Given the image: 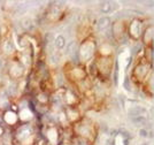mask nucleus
<instances>
[{"label": "nucleus", "instance_id": "f257e3e1", "mask_svg": "<svg viewBox=\"0 0 154 145\" xmlns=\"http://www.w3.org/2000/svg\"><path fill=\"white\" fill-rule=\"evenodd\" d=\"M129 114L131 118H135V116H146L147 115V111L141 106H137V107L132 108L129 111Z\"/></svg>", "mask_w": 154, "mask_h": 145}, {"label": "nucleus", "instance_id": "f03ea898", "mask_svg": "<svg viewBox=\"0 0 154 145\" xmlns=\"http://www.w3.org/2000/svg\"><path fill=\"white\" fill-rule=\"evenodd\" d=\"M109 23H110L109 17L103 16V17H100L99 21H98V28H99L100 30H105V29H107L109 27Z\"/></svg>", "mask_w": 154, "mask_h": 145}, {"label": "nucleus", "instance_id": "7ed1b4c3", "mask_svg": "<svg viewBox=\"0 0 154 145\" xmlns=\"http://www.w3.org/2000/svg\"><path fill=\"white\" fill-rule=\"evenodd\" d=\"M54 44H55V46L58 47L59 50H62L66 46V38L62 35H59V36H57L55 40H54Z\"/></svg>", "mask_w": 154, "mask_h": 145}, {"label": "nucleus", "instance_id": "20e7f679", "mask_svg": "<svg viewBox=\"0 0 154 145\" xmlns=\"http://www.w3.org/2000/svg\"><path fill=\"white\" fill-rule=\"evenodd\" d=\"M113 5L110 4V2H103L101 5H100V11L101 13L103 14H108V13H112L113 12Z\"/></svg>", "mask_w": 154, "mask_h": 145}, {"label": "nucleus", "instance_id": "39448f33", "mask_svg": "<svg viewBox=\"0 0 154 145\" xmlns=\"http://www.w3.org/2000/svg\"><path fill=\"white\" fill-rule=\"evenodd\" d=\"M131 120L135 125L140 126V125L146 122V116H135V118H131Z\"/></svg>", "mask_w": 154, "mask_h": 145}, {"label": "nucleus", "instance_id": "423d86ee", "mask_svg": "<svg viewBox=\"0 0 154 145\" xmlns=\"http://www.w3.org/2000/svg\"><path fill=\"white\" fill-rule=\"evenodd\" d=\"M22 27H23L24 29H26V30L31 29V28H32V22H31V20L24 19L23 21H22Z\"/></svg>", "mask_w": 154, "mask_h": 145}, {"label": "nucleus", "instance_id": "0eeeda50", "mask_svg": "<svg viewBox=\"0 0 154 145\" xmlns=\"http://www.w3.org/2000/svg\"><path fill=\"white\" fill-rule=\"evenodd\" d=\"M13 50H14L13 43L11 40H6V43H5V51L6 52H12Z\"/></svg>", "mask_w": 154, "mask_h": 145}, {"label": "nucleus", "instance_id": "6e6552de", "mask_svg": "<svg viewBox=\"0 0 154 145\" xmlns=\"http://www.w3.org/2000/svg\"><path fill=\"white\" fill-rule=\"evenodd\" d=\"M139 134H140L141 137H147L148 136V131L145 130V129H140V130H139Z\"/></svg>", "mask_w": 154, "mask_h": 145}, {"label": "nucleus", "instance_id": "1a4fd4ad", "mask_svg": "<svg viewBox=\"0 0 154 145\" xmlns=\"http://www.w3.org/2000/svg\"><path fill=\"white\" fill-rule=\"evenodd\" d=\"M141 145H147V144H146V143H144V144H141Z\"/></svg>", "mask_w": 154, "mask_h": 145}]
</instances>
